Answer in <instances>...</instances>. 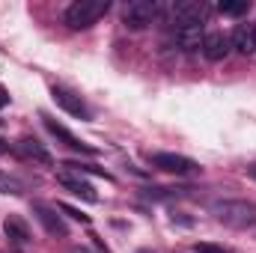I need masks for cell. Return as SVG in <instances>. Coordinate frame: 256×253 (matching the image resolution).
I'll return each mask as SVG.
<instances>
[{"label": "cell", "mask_w": 256, "mask_h": 253, "mask_svg": "<svg viewBox=\"0 0 256 253\" xmlns=\"http://www.w3.org/2000/svg\"><path fill=\"white\" fill-rule=\"evenodd\" d=\"M212 214L232 226V230H248L256 226V206L248 200H220V202H212Z\"/></svg>", "instance_id": "obj_1"}, {"label": "cell", "mask_w": 256, "mask_h": 253, "mask_svg": "<svg viewBox=\"0 0 256 253\" xmlns=\"http://www.w3.org/2000/svg\"><path fill=\"white\" fill-rule=\"evenodd\" d=\"M108 9H110L108 0H74V3L66 9L63 18L72 30H86V27H92Z\"/></svg>", "instance_id": "obj_2"}, {"label": "cell", "mask_w": 256, "mask_h": 253, "mask_svg": "<svg viewBox=\"0 0 256 253\" xmlns=\"http://www.w3.org/2000/svg\"><path fill=\"white\" fill-rule=\"evenodd\" d=\"M161 12V3L155 0H131L126 9H122V21H126L128 30H146Z\"/></svg>", "instance_id": "obj_3"}, {"label": "cell", "mask_w": 256, "mask_h": 253, "mask_svg": "<svg viewBox=\"0 0 256 253\" xmlns=\"http://www.w3.org/2000/svg\"><path fill=\"white\" fill-rule=\"evenodd\" d=\"M51 98L57 102V108L66 110L68 116L84 120V122H90V120H92V110L86 108V102H84L78 92H72V90H66V86H51Z\"/></svg>", "instance_id": "obj_4"}, {"label": "cell", "mask_w": 256, "mask_h": 253, "mask_svg": "<svg viewBox=\"0 0 256 253\" xmlns=\"http://www.w3.org/2000/svg\"><path fill=\"white\" fill-rule=\"evenodd\" d=\"M57 212H60L57 206L33 202V214H36V220L45 226V232H48V236H54V238H66V236H68V226H66L63 214H57Z\"/></svg>", "instance_id": "obj_5"}, {"label": "cell", "mask_w": 256, "mask_h": 253, "mask_svg": "<svg viewBox=\"0 0 256 253\" xmlns=\"http://www.w3.org/2000/svg\"><path fill=\"white\" fill-rule=\"evenodd\" d=\"M152 167H158L164 173H176V176H188V173L196 170V164H194L191 158L176 155V152H155L152 155Z\"/></svg>", "instance_id": "obj_6"}, {"label": "cell", "mask_w": 256, "mask_h": 253, "mask_svg": "<svg viewBox=\"0 0 256 253\" xmlns=\"http://www.w3.org/2000/svg\"><path fill=\"white\" fill-rule=\"evenodd\" d=\"M57 179H60V185H63L68 194H74V196H80L84 202H98V194L96 188L80 176V173H74V170H63V173H57Z\"/></svg>", "instance_id": "obj_7"}, {"label": "cell", "mask_w": 256, "mask_h": 253, "mask_svg": "<svg viewBox=\"0 0 256 253\" xmlns=\"http://www.w3.org/2000/svg\"><path fill=\"white\" fill-rule=\"evenodd\" d=\"M208 15V6L206 3H194V0H182V3H173L170 6V18L176 24H202Z\"/></svg>", "instance_id": "obj_8"}, {"label": "cell", "mask_w": 256, "mask_h": 253, "mask_svg": "<svg viewBox=\"0 0 256 253\" xmlns=\"http://www.w3.org/2000/svg\"><path fill=\"white\" fill-rule=\"evenodd\" d=\"M202 39H206L202 24H179V27H176V33H173L176 48H179V51H185V54L200 51V48H202Z\"/></svg>", "instance_id": "obj_9"}, {"label": "cell", "mask_w": 256, "mask_h": 253, "mask_svg": "<svg viewBox=\"0 0 256 253\" xmlns=\"http://www.w3.org/2000/svg\"><path fill=\"white\" fill-rule=\"evenodd\" d=\"M42 120H45V128H48V131H51V134H54L57 140H63V143L68 146V149H72V152H80V155H96V146H90V143L78 140V137H74V134H72L68 128L60 126V122H54V120H51L48 114H42Z\"/></svg>", "instance_id": "obj_10"}, {"label": "cell", "mask_w": 256, "mask_h": 253, "mask_svg": "<svg viewBox=\"0 0 256 253\" xmlns=\"http://www.w3.org/2000/svg\"><path fill=\"white\" fill-rule=\"evenodd\" d=\"M230 48H232V42H230V36H224V33H206V39H202V57L206 60H212V63H220L226 54H230Z\"/></svg>", "instance_id": "obj_11"}, {"label": "cell", "mask_w": 256, "mask_h": 253, "mask_svg": "<svg viewBox=\"0 0 256 253\" xmlns=\"http://www.w3.org/2000/svg\"><path fill=\"white\" fill-rule=\"evenodd\" d=\"M3 232H6V238H9L12 244H18V248H24V244L30 242V226H27V220H24L21 214H6Z\"/></svg>", "instance_id": "obj_12"}, {"label": "cell", "mask_w": 256, "mask_h": 253, "mask_svg": "<svg viewBox=\"0 0 256 253\" xmlns=\"http://www.w3.org/2000/svg\"><path fill=\"white\" fill-rule=\"evenodd\" d=\"M15 152L24 155V158H33V161H39V164H54L51 152H48L36 137H21V140L15 143Z\"/></svg>", "instance_id": "obj_13"}, {"label": "cell", "mask_w": 256, "mask_h": 253, "mask_svg": "<svg viewBox=\"0 0 256 253\" xmlns=\"http://www.w3.org/2000/svg\"><path fill=\"white\" fill-rule=\"evenodd\" d=\"M232 48L238 51V54H254L256 48H254V24H242V27H236V33H232Z\"/></svg>", "instance_id": "obj_14"}, {"label": "cell", "mask_w": 256, "mask_h": 253, "mask_svg": "<svg viewBox=\"0 0 256 253\" xmlns=\"http://www.w3.org/2000/svg\"><path fill=\"white\" fill-rule=\"evenodd\" d=\"M218 9L224 15H244V12H250V3L248 0H220Z\"/></svg>", "instance_id": "obj_15"}, {"label": "cell", "mask_w": 256, "mask_h": 253, "mask_svg": "<svg viewBox=\"0 0 256 253\" xmlns=\"http://www.w3.org/2000/svg\"><path fill=\"white\" fill-rule=\"evenodd\" d=\"M0 194H12V196H21V194H24V185H21L15 176H9V173H0Z\"/></svg>", "instance_id": "obj_16"}, {"label": "cell", "mask_w": 256, "mask_h": 253, "mask_svg": "<svg viewBox=\"0 0 256 253\" xmlns=\"http://www.w3.org/2000/svg\"><path fill=\"white\" fill-rule=\"evenodd\" d=\"M63 167H66V170H74V173H92V176L110 179V173H108V170H102V167H92V164H74V161H66Z\"/></svg>", "instance_id": "obj_17"}, {"label": "cell", "mask_w": 256, "mask_h": 253, "mask_svg": "<svg viewBox=\"0 0 256 253\" xmlns=\"http://www.w3.org/2000/svg\"><path fill=\"white\" fill-rule=\"evenodd\" d=\"M194 250H196V253H236L232 248H224V244H212V242H200Z\"/></svg>", "instance_id": "obj_18"}, {"label": "cell", "mask_w": 256, "mask_h": 253, "mask_svg": "<svg viewBox=\"0 0 256 253\" xmlns=\"http://www.w3.org/2000/svg\"><path fill=\"white\" fill-rule=\"evenodd\" d=\"M57 208H60L63 214H68L72 220H80V224H90V218H86L84 212H78V208H72V206H57Z\"/></svg>", "instance_id": "obj_19"}, {"label": "cell", "mask_w": 256, "mask_h": 253, "mask_svg": "<svg viewBox=\"0 0 256 253\" xmlns=\"http://www.w3.org/2000/svg\"><path fill=\"white\" fill-rule=\"evenodd\" d=\"M9 104V92H6V86H0V110Z\"/></svg>", "instance_id": "obj_20"}, {"label": "cell", "mask_w": 256, "mask_h": 253, "mask_svg": "<svg viewBox=\"0 0 256 253\" xmlns=\"http://www.w3.org/2000/svg\"><path fill=\"white\" fill-rule=\"evenodd\" d=\"M248 176H250V179H256V161H254V164H248Z\"/></svg>", "instance_id": "obj_21"}, {"label": "cell", "mask_w": 256, "mask_h": 253, "mask_svg": "<svg viewBox=\"0 0 256 253\" xmlns=\"http://www.w3.org/2000/svg\"><path fill=\"white\" fill-rule=\"evenodd\" d=\"M3 152H9V143H6V140L0 137V155H3Z\"/></svg>", "instance_id": "obj_22"}, {"label": "cell", "mask_w": 256, "mask_h": 253, "mask_svg": "<svg viewBox=\"0 0 256 253\" xmlns=\"http://www.w3.org/2000/svg\"><path fill=\"white\" fill-rule=\"evenodd\" d=\"M254 48H256V24H254Z\"/></svg>", "instance_id": "obj_23"}]
</instances>
